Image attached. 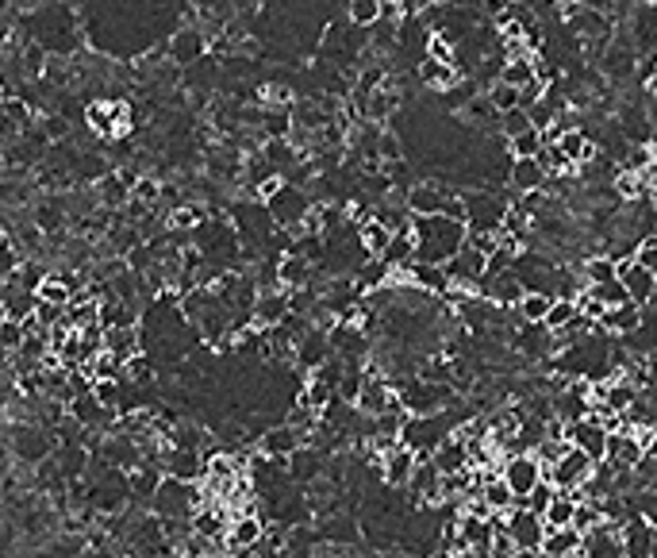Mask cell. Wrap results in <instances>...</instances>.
I'll return each instance as SVG.
<instances>
[{"label": "cell", "mask_w": 657, "mask_h": 558, "mask_svg": "<svg viewBox=\"0 0 657 558\" xmlns=\"http://www.w3.org/2000/svg\"><path fill=\"white\" fill-rule=\"evenodd\" d=\"M415 235V262H435L446 266L454 254L465 247V220L450 216V212H431V216H412Z\"/></svg>", "instance_id": "cell-1"}, {"label": "cell", "mask_w": 657, "mask_h": 558, "mask_svg": "<svg viewBox=\"0 0 657 558\" xmlns=\"http://www.w3.org/2000/svg\"><path fill=\"white\" fill-rule=\"evenodd\" d=\"M208 497L200 493V485L196 482H181V478H162V485L154 489V497H150V512L154 516H162V520H193V512L204 505Z\"/></svg>", "instance_id": "cell-2"}, {"label": "cell", "mask_w": 657, "mask_h": 558, "mask_svg": "<svg viewBox=\"0 0 657 558\" xmlns=\"http://www.w3.org/2000/svg\"><path fill=\"white\" fill-rule=\"evenodd\" d=\"M454 435V420L442 412H431V416H404V428H400V443L412 447L419 458H431L438 451V443H446Z\"/></svg>", "instance_id": "cell-3"}, {"label": "cell", "mask_w": 657, "mask_h": 558, "mask_svg": "<svg viewBox=\"0 0 657 558\" xmlns=\"http://www.w3.org/2000/svg\"><path fill=\"white\" fill-rule=\"evenodd\" d=\"M462 208H465V228L469 231H492V235H500L511 201L500 189H465Z\"/></svg>", "instance_id": "cell-4"}, {"label": "cell", "mask_w": 657, "mask_h": 558, "mask_svg": "<svg viewBox=\"0 0 657 558\" xmlns=\"http://www.w3.org/2000/svg\"><path fill=\"white\" fill-rule=\"evenodd\" d=\"M262 204L269 208L273 224H277V228H285V231H292V235L300 231L304 216L312 212V201H308V193H304V189H296V185H289V181H285V185H281V189H277V193H273L269 201H262Z\"/></svg>", "instance_id": "cell-5"}, {"label": "cell", "mask_w": 657, "mask_h": 558, "mask_svg": "<svg viewBox=\"0 0 657 558\" xmlns=\"http://www.w3.org/2000/svg\"><path fill=\"white\" fill-rule=\"evenodd\" d=\"M592 470H596V462L569 443V447L561 451L558 462H554V466H546V478L558 485V489H565V493H577V489L592 478Z\"/></svg>", "instance_id": "cell-6"}, {"label": "cell", "mask_w": 657, "mask_h": 558, "mask_svg": "<svg viewBox=\"0 0 657 558\" xmlns=\"http://www.w3.org/2000/svg\"><path fill=\"white\" fill-rule=\"evenodd\" d=\"M500 478L511 485V493H515V497H527V493H531V489L546 478V470H542V462L535 458V451H519V455L504 458Z\"/></svg>", "instance_id": "cell-7"}, {"label": "cell", "mask_w": 657, "mask_h": 558, "mask_svg": "<svg viewBox=\"0 0 657 558\" xmlns=\"http://www.w3.org/2000/svg\"><path fill=\"white\" fill-rule=\"evenodd\" d=\"M608 428L596 420V416H581V420H573V424H565V439L584 451V455L592 458V462H604L608 455Z\"/></svg>", "instance_id": "cell-8"}, {"label": "cell", "mask_w": 657, "mask_h": 558, "mask_svg": "<svg viewBox=\"0 0 657 558\" xmlns=\"http://www.w3.org/2000/svg\"><path fill=\"white\" fill-rule=\"evenodd\" d=\"M508 535L515 543V551H538L542 539H546V520L527 505H515L508 512Z\"/></svg>", "instance_id": "cell-9"}, {"label": "cell", "mask_w": 657, "mask_h": 558, "mask_svg": "<svg viewBox=\"0 0 657 558\" xmlns=\"http://www.w3.org/2000/svg\"><path fill=\"white\" fill-rule=\"evenodd\" d=\"M446 278H450V289L458 285L465 293H477V285L485 278V254L473 251V247H462L446 262Z\"/></svg>", "instance_id": "cell-10"}, {"label": "cell", "mask_w": 657, "mask_h": 558, "mask_svg": "<svg viewBox=\"0 0 657 558\" xmlns=\"http://www.w3.org/2000/svg\"><path fill=\"white\" fill-rule=\"evenodd\" d=\"M85 127L97 131L100 139L127 135V104L120 101H93L85 108Z\"/></svg>", "instance_id": "cell-11"}, {"label": "cell", "mask_w": 657, "mask_h": 558, "mask_svg": "<svg viewBox=\"0 0 657 558\" xmlns=\"http://www.w3.org/2000/svg\"><path fill=\"white\" fill-rule=\"evenodd\" d=\"M627 39L634 43V51H657V0L650 4H634L631 20H627Z\"/></svg>", "instance_id": "cell-12"}, {"label": "cell", "mask_w": 657, "mask_h": 558, "mask_svg": "<svg viewBox=\"0 0 657 558\" xmlns=\"http://www.w3.org/2000/svg\"><path fill=\"white\" fill-rule=\"evenodd\" d=\"M546 181H550V174H546V166H542V158H511L508 162V185L511 193L519 197V193H538V189H546Z\"/></svg>", "instance_id": "cell-13"}, {"label": "cell", "mask_w": 657, "mask_h": 558, "mask_svg": "<svg viewBox=\"0 0 657 558\" xmlns=\"http://www.w3.org/2000/svg\"><path fill=\"white\" fill-rule=\"evenodd\" d=\"M316 281V266H312V258L300 251H285L277 258V285L281 289H304V285H312Z\"/></svg>", "instance_id": "cell-14"}, {"label": "cell", "mask_w": 657, "mask_h": 558, "mask_svg": "<svg viewBox=\"0 0 657 558\" xmlns=\"http://www.w3.org/2000/svg\"><path fill=\"white\" fill-rule=\"evenodd\" d=\"M619 281H623V289H627V297H631L634 305H650V301H654L657 274H650L646 266H638L634 258H623V262H619Z\"/></svg>", "instance_id": "cell-15"}, {"label": "cell", "mask_w": 657, "mask_h": 558, "mask_svg": "<svg viewBox=\"0 0 657 558\" xmlns=\"http://www.w3.org/2000/svg\"><path fill=\"white\" fill-rule=\"evenodd\" d=\"M289 289H258V301H254V328H273L289 316Z\"/></svg>", "instance_id": "cell-16"}, {"label": "cell", "mask_w": 657, "mask_h": 558, "mask_svg": "<svg viewBox=\"0 0 657 558\" xmlns=\"http://www.w3.org/2000/svg\"><path fill=\"white\" fill-rule=\"evenodd\" d=\"M415 462H419V455H415L412 447L396 443L392 451H385V455H381V478H385V482H389L392 489H404V485L412 482Z\"/></svg>", "instance_id": "cell-17"}, {"label": "cell", "mask_w": 657, "mask_h": 558, "mask_svg": "<svg viewBox=\"0 0 657 558\" xmlns=\"http://www.w3.org/2000/svg\"><path fill=\"white\" fill-rule=\"evenodd\" d=\"M262 539H266V524H262V516H254V512L235 516L231 528H227V547H235V551H254Z\"/></svg>", "instance_id": "cell-18"}, {"label": "cell", "mask_w": 657, "mask_h": 558, "mask_svg": "<svg viewBox=\"0 0 657 558\" xmlns=\"http://www.w3.org/2000/svg\"><path fill=\"white\" fill-rule=\"evenodd\" d=\"M258 447H262V455L285 458V462H289L292 451H300V447H304V435L296 432L292 424H277V428H266V432H262Z\"/></svg>", "instance_id": "cell-19"}, {"label": "cell", "mask_w": 657, "mask_h": 558, "mask_svg": "<svg viewBox=\"0 0 657 558\" xmlns=\"http://www.w3.org/2000/svg\"><path fill=\"white\" fill-rule=\"evenodd\" d=\"M642 324V305H634V301H623V305L608 308L604 316H600V324L596 328L615 335V339H623V335H631L634 328Z\"/></svg>", "instance_id": "cell-20"}, {"label": "cell", "mask_w": 657, "mask_h": 558, "mask_svg": "<svg viewBox=\"0 0 657 558\" xmlns=\"http://www.w3.org/2000/svg\"><path fill=\"white\" fill-rule=\"evenodd\" d=\"M12 447H16V455L24 458V462H47L50 451H54V439L43 428H20Z\"/></svg>", "instance_id": "cell-21"}, {"label": "cell", "mask_w": 657, "mask_h": 558, "mask_svg": "<svg viewBox=\"0 0 657 558\" xmlns=\"http://www.w3.org/2000/svg\"><path fill=\"white\" fill-rule=\"evenodd\" d=\"M581 543L584 535L577 528H550L542 539V551L550 558H581Z\"/></svg>", "instance_id": "cell-22"}, {"label": "cell", "mask_w": 657, "mask_h": 558, "mask_svg": "<svg viewBox=\"0 0 657 558\" xmlns=\"http://www.w3.org/2000/svg\"><path fill=\"white\" fill-rule=\"evenodd\" d=\"M204 51H208V39L200 31H177L170 43V58L177 66H193L204 58Z\"/></svg>", "instance_id": "cell-23"}, {"label": "cell", "mask_w": 657, "mask_h": 558, "mask_svg": "<svg viewBox=\"0 0 657 558\" xmlns=\"http://www.w3.org/2000/svg\"><path fill=\"white\" fill-rule=\"evenodd\" d=\"M358 239H362V247L369 258H381L392 243V228L385 220H377V216H365L362 224H358Z\"/></svg>", "instance_id": "cell-24"}, {"label": "cell", "mask_w": 657, "mask_h": 558, "mask_svg": "<svg viewBox=\"0 0 657 558\" xmlns=\"http://www.w3.org/2000/svg\"><path fill=\"white\" fill-rule=\"evenodd\" d=\"M431 462L438 466V474H458L469 466V447H465L458 435H450L446 443H438V451L431 455Z\"/></svg>", "instance_id": "cell-25"}, {"label": "cell", "mask_w": 657, "mask_h": 558, "mask_svg": "<svg viewBox=\"0 0 657 558\" xmlns=\"http://www.w3.org/2000/svg\"><path fill=\"white\" fill-rule=\"evenodd\" d=\"M104 351L116 355L120 362H127L131 355H139V351H143L139 328H108L104 331Z\"/></svg>", "instance_id": "cell-26"}, {"label": "cell", "mask_w": 657, "mask_h": 558, "mask_svg": "<svg viewBox=\"0 0 657 558\" xmlns=\"http://www.w3.org/2000/svg\"><path fill=\"white\" fill-rule=\"evenodd\" d=\"M485 474V470H481ZM481 501H485L492 512H511L515 508V493H511V485L500 478V474H485V482H481Z\"/></svg>", "instance_id": "cell-27"}, {"label": "cell", "mask_w": 657, "mask_h": 558, "mask_svg": "<svg viewBox=\"0 0 657 558\" xmlns=\"http://www.w3.org/2000/svg\"><path fill=\"white\" fill-rule=\"evenodd\" d=\"M573 512H577V493H565V489H558V493H554V501H550L546 512H542L546 532H550V528H573Z\"/></svg>", "instance_id": "cell-28"}, {"label": "cell", "mask_w": 657, "mask_h": 558, "mask_svg": "<svg viewBox=\"0 0 657 558\" xmlns=\"http://www.w3.org/2000/svg\"><path fill=\"white\" fill-rule=\"evenodd\" d=\"M535 77H538V58L531 51L508 58L504 70H500V81H508V85H515V89H523V85L535 81Z\"/></svg>", "instance_id": "cell-29"}, {"label": "cell", "mask_w": 657, "mask_h": 558, "mask_svg": "<svg viewBox=\"0 0 657 558\" xmlns=\"http://www.w3.org/2000/svg\"><path fill=\"white\" fill-rule=\"evenodd\" d=\"M97 197L104 208H127V201H131V185H127L120 174H100Z\"/></svg>", "instance_id": "cell-30"}, {"label": "cell", "mask_w": 657, "mask_h": 558, "mask_svg": "<svg viewBox=\"0 0 657 558\" xmlns=\"http://www.w3.org/2000/svg\"><path fill=\"white\" fill-rule=\"evenodd\" d=\"M581 278H584V285H600V281L619 278V262H615L611 254H588L581 266Z\"/></svg>", "instance_id": "cell-31"}, {"label": "cell", "mask_w": 657, "mask_h": 558, "mask_svg": "<svg viewBox=\"0 0 657 558\" xmlns=\"http://www.w3.org/2000/svg\"><path fill=\"white\" fill-rule=\"evenodd\" d=\"M550 305H554V297H550V293H535V289H527V293H523V301L515 305V316H519L523 324H542V320H546V312H550Z\"/></svg>", "instance_id": "cell-32"}, {"label": "cell", "mask_w": 657, "mask_h": 558, "mask_svg": "<svg viewBox=\"0 0 657 558\" xmlns=\"http://www.w3.org/2000/svg\"><path fill=\"white\" fill-rule=\"evenodd\" d=\"M35 297H39V301H47V305H62V308H66L73 301V289H70V281L62 278V274H47V278L39 281Z\"/></svg>", "instance_id": "cell-33"}, {"label": "cell", "mask_w": 657, "mask_h": 558, "mask_svg": "<svg viewBox=\"0 0 657 558\" xmlns=\"http://www.w3.org/2000/svg\"><path fill=\"white\" fill-rule=\"evenodd\" d=\"M577 316H581V308H577L573 297H554V305H550V312H546L542 324H546L550 331H561V328H569Z\"/></svg>", "instance_id": "cell-34"}, {"label": "cell", "mask_w": 657, "mask_h": 558, "mask_svg": "<svg viewBox=\"0 0 657 558\" xmlns=\"http://www.w3.org/2000/svg\"><path fill=\"white\" fill-rule=\"evenodd\" d=\"M24 339H27L24 320H12V316H4V320H0V355L12 358L20 347H24Z\"/></svg>", "instance_id": "cell-35"}, {"label": "cell", "mask_w": 657, "mask_h": 558, "mask_svg": "<svg viewBox=\"0 0 657 558\" xmlns=\"http://www.w3.org/2000/svg\"><path fill=\"white\" fill-rule=\"evenodd\" d=\"M542 131L538 127H527V131H519V135H511L508 139V151L511 158H535L538 151H542Z\"/></svg>", "instance_id": "cell-36"}, {"label": "cell", "mask_w": 657, "mask_h": 558, "mask_svg": "<svg viewBox=\"0 0 657 558\" xmlns=\"http://www.w3.org/2000/svg\"><path fill=\"white\" fill-rule=\"evenodd\" d=\"M346 16L354 27H373L381 20V0H350L346 4Z\"/></svg>", "instance_id": "cell-37"}, {"label": "cell", "mask_w": 657, "mask_h": 558, "mask_svg": "<svg viewBox=\"0 0 657 558\" xmlns=\"http://www.w3.org/2000/svg\"><path fill=\"white\" fill-rule=\"evenodd\" d=\"M588 293L600 301L604 308H615V305H623V301H631L627 297V289H623V281L619 278H611V281H600V285H588Z\"/></svg>", "instance_id": "cell-38"}, {"label": "cell", "mask_w": 657, "mask_h": 558, "mask_svg": "<svg viewBox=\"0 0 657 558\" xmlns=\"http://www.w3.org/2000/svg\"><path fill=\"white\" fill-rule=\"evenodd\" d=\"M485 97L492 101V108H496V112H511V108H519V89H515V85H508V81H492Z\"/></svg>", "instance_id": "cell-39"}, {"label": "cell", "mask_w": 657, "mask_h": 558, "mask_svg": "<svg viewBox=\"0 0 657 558\" xmlns=\"http://www.w3.org/2000/svg\"><path fill=\"white\" fill-rule=\"evenodd\" d=\"M496 124H500V131H504V139L519 135V131H527V127H535L523 104H519V108H511V112H500V120H496Z\"/></svg>", "instance_id": "cell-40"}, {"label": "cell", "mask_w": 657, "mask_h": 558, "mask_svg": "<svg viewBox=\"0 0 657 558\" xmlns=\"http://www.w3.org/2000/svg\"><path fill=\"white\" fill-rule=\"evenodd\" d=\"M634 262L646 266L650 274H657V235H642L638 247H634Z\"/></svg>", "instance_id": "cell-41"}, {"label": "cell", "mask_w": 657, "mask_h": 558, "mask_svg": "<svg viewBox=\"0 0 657 558\" xmlns=\"http://www.w3.org/2000/svg\"><path fill=\"white\" fill-rule=\"evenodd\" d=\"M454 558H492V551H473V547H465V551H458Z\"/></svg>", "instance_id": "cell-42"}, {"label": "cell", "mask_w": 657, "mask_h": 558, "mask_svg": "<svg viewBox=\"0 0 657 558\" xmlns=\"http://www.w3.org/2000/svg\"><path fill=\"white\" fill-rule=\"evenodd\" d=\"M511 558H550V555H546V551L538 547V551H515V555H511Z\"/></svg>", "instance_id": "cell-43"}, {"label": "cell", "mask_w": 657, "mask_h": 558, "mask_svg": "<svg viewBox=\"0 0 657 558\" xmlns=\"http://www.w3.org/2000/svg\"><path fill=\"white\" fill-rule=\"evenodd\" d=\"M450 4H462V8H481V0H450Z\"/></svg>", "instance_id": "cell-44"}, {"label": "cell", "mask_w": 657, "mask_h": 558, "mask_svg": "<svg viewBox=\"0 0 657 558\" xmlns=\"http://www.w3.org/2000/svg\"><path fill=\"white\" fill-rule=\"evenodd\" d=\"M650 558H657V520H654V543H650Z\"/></svg>", "instance_id": "cell-45"}, {"label": "cell", "mask_w": 657, "mask_h": 558, "mask_svg": "<svg viewBox=\"0 0 657 558\" xmlns=\"http://www.w3.org/2000/svg\"><path fill=\"white\" fill-rule=\"evenodd\" d=\"M8 243H12V239H8V231L0 228V251H4V247H8Z\"/></svg>", "instance_id": "cell-46"}, {"label": "cell", "mask_w": 657, "mask_h": 558, "mask_svg": "<svg viewBox=\"0 0 657 558\" xmlns=\"http://www.w3.org/2000/svg\"><path fill=\"white\" fill-rule=\"evenodd\" d=\"M0 293H4V274H0Z\"/></svg>", "instance_id": "cell-47"}]
</instances>
